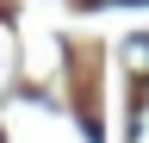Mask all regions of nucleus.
I'll list each match as a JSON object with an SVG mask.
<instances>
[{
  "label": "nucleus",
  "mask_w": 149,
  "mask_h": 143,
  "mask_svg": "<svg viewBox=\"0 0 149 143\" xmlns=\"http://www.w3.org/2000/svg\"><path fill=\"white\" fill-rule=\"evenodd\" d=\"M124 62H130V68H137V75L149 81V31H143V38H130V44H124Z\"/></svg>",
  "instance_id": "1"
}]
</instances>
